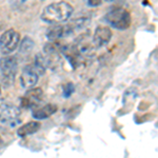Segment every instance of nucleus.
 Listing matches in <instances>:
<instances>
[{
    "mask_svg": "<svg viewBox=\"0 0 158 158\" xmlns=\"http://www.w3.org/2000/svg\"><path fill=\"white\" fill-rule=\"evenodd\" d=\"M74 7L65 1L53 2L43 9L41 19L48 23H59L71 17Z\"/></svg>",
    "mask_w": 158,
    "mask_h": 158,
    "instance_id": "nucleus-1",
    "label": "nucleus"
},
{
    "mask_svg": "<svg viewBox=\"0 0 158 158\" xmlns=\"http://www.w3.org/2000/svg\"><path fill=\"white\" fill-rule=\"evenodd\" d=\"M18 69V61L14 56H4L0 58V73L3 85L11 86L14 83Z\"/></svg>",
    "mask_w": 158,
    "mask_h": 158,
    "instance_id": "nucleus-2",
    "label": "nucleus"
},
{
    "mask_svg": "<svg viewBox=\"0 0 158 158\" xmlns=\"http://www.w3.org/2000/svg\"><path fill=\"white\" fill-rule=\"evenodd\" d=\"M106 22L117 30H127L131 25V15L123 7H114L106 15Z\"/></svg>",
    "mask_w": 158,
    "mask_h": 158,
    "instance_id": "nucleus-3",
    "label": "nucleus"
},
{
    "mask_svg": "<svg viewBox=\"0 0 158 158\" xmlns=\"http://www.w3.org/2000/svg\"><path fill=\"white\" fill-rule=\"evenodd\" d=\"M20 34L17 31L10 29L2 33L0 36V52L3 55H10L19 45Z\"/></svg>",
    "mask_w": 158,
    "mask_h": 158,
    "instance_id": "nucleus-4",
    "label": "nucleus"
},
{
    "mask_svg": "<svg viewBox=\"0 0 158 158\" xmlns=\"http://www.w3.org/2000/svg\"><path fill=\"white\" fill-rule=\"evenodd\" d=\"M20 116V109L6 99L0 98V120L7 124H16Z\"/></svg>",
    "mask_w": 158,
    "mask_h": 158,
    "instance_id": "nucleus-5",
    "label": "nucleus"
},
{
    "mask_svg": "<svg viewBox=\"0 0 158 158\" xmlns=\"http://www.w3.org/2000/svg\"><path fill=\"white\" fill-rule=\"evenodd\" d=\"M43 98V91L40 88H33L27 91L21 98V106L25 109H33L39 106Z\"/></svg>",
    "mask_w": 158,
    "mask_h": 158,
    "instance_id": "nucleus-6",
    "label": "nucleus"
},
{
    "mask_svg": "<svg viewBox=\"0 0 158 158\" xmlns=\"http://www.w3.org/2000/svg\"><path fill=\"white\" fill-rule=\"evenodd\" d=\"M39 78V73L33 64L25 65L22 70L21 76H20V83L24 89H33V86L37 83Z\"/></svg>",
    "mask_w": 158,
    "mask_h": 158,
    "instance_id": "nucleus-7",
    "label": "nucleus"
},
{
    "mask_svg": "<svg viewBox=\"0 0 158 158\" xmlns=\"http://www.w3.org/2000/svg\"><path fill=\"white\" fill-rule=\"evenodd\" d=\"M112 38V31L108 27H98L93 35V42L95 48H101L110 42Z\"/></svg>",
    "mask_w": 158,
    "mask_h": 158,
    "instance_id": "nucleus-8",
    "label": "nucleus"
},
{
    "mask_svg": "<svg viewBox=\"0 0 158 158\" xmlns=\"http://www.w3.org/2000/svg\"><path fill=\"white\" fill-rule=\"evenodd\" d=\"M71 34H72V31H71L69 24H56L48 30L47 37L51 41H56L60 38L69 36Z\"/></svg>",
    "mask_w": 158,
    "mask_h": 158,
    "instance_id": "nucleus-9",
    "label": "nucleus"
},
{
    "mask_svg": "<svg viewBox=\"0 0 158 158\" xmlns=\"http://www.w3.org/2000/svg\"><path fill=\"white\" fill-rule=\"evenodd\" d=\"M57 106L54 103H49L45 104V106H41L39 109H36L32 112V116L34 117L35 119H45L49 118L50 116H52L53 114H55L57 112Z\"/></svg>",
    "mask_w": 158,
    "mask_h": 158,
    "instance_id": "nucleus-10",
    "label": "nucleus"
},
{
    "mask_svg": "<svg viewBox=\"0 0 158 158\" xmlns=\"http://www.w3.org/2000/svg\"><path fill=\"white\" fill-rule=\"evenodd\" d=\"M41 128V124L38 121H30L27 123L21 126L20 128L17 130V134L20 137H25L27 135H32L36 133L37 131H39Z\"/></svg>",
    "mask_w": 158,
    "mask_h": 158,
    "instance_id": "nucleus-11",
    "label": "nucleus"
},
{
    "mask_svg": "<svg viewBox=\"0 0 158 158\" xmlns=\"http://www.w3.org/2000/svg\"><path fill=\"white\" fill-rule=\"evenodd\" d=\"M33 48H34V41L30 37H24L23 40L20 43L19 51L21 54H27V53L33 50Z\"/></svg>",
    "mask_w": 158,
    "mask_h": 158,
    "instance_id": "nucleus-12",
    "label": "nucleus"
},
{
    "mask_svg": "<svg viewBox=\"0 0 158 158\" xmlns=\"http://www.w3.org/2000/svg\"><path fill=\"white\" fill-rule=\"evenodd\" d=\"M74 90H75V88H74V85H72V83H69V85H65V88H64V96L65 97H69V96L71 95V94L73 93Z\"/></svg>",
    "mask_w": 158,
    "mask_h": 158,
    "instance_id": "nucleus-13",
    "label": "nucleus"
},
{
    "mask_svg": "<svg viewBox=\"0 0 158 158\" xmlns=\"http://www.w3.org/2000/svg\"><path fill=\"white\" fill-rule=\"evenodd\" d=\"M88 4L91 6H100L101 1H99V0H91V1H88Z\"/></svg>",
    "mask_w": 158,
    "mask_h": 158,
    "instance_id": "nucleus-14",
    "label": "nucleus"
},
{
    "mask_svg": "<svg viewBox=\"0 0 158 158\" xmlns=\"http://www.w3.org/2000/svg\"><path fill=\"white\" fill-rule=\"evenodd\" d=\"M2 142V139H1V137H0V143H1Z\"/></svg>",
    "mask_w": 158,
    "mask_h": 158,
    "instance_id": "nucleus-15",
    "label": "nucleus"
}]
</instances>
